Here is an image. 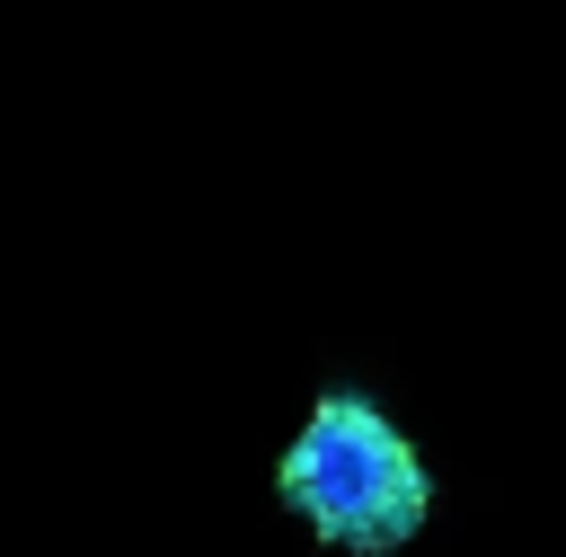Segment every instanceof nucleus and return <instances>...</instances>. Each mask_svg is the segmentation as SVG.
I'll return each mask as SVG.
<instances>
[{
    "instance_id": "nucleus-1",
    "label": "nucleus",
    "mask_w": 566,
    "mask_h": 557,
    "mask_svg": "<svg viewBox=\"0 0 566 557\" xmlns=\"http://www.w3.org/2000/svg\"><path fill=\"white\" fill-rule=\"evenodd\" d=\"M274 486L327 548H363V557H398L433 513V477H424L416 442L354 389H327L310 407Z\"/></svg>"
}]
</instances>
